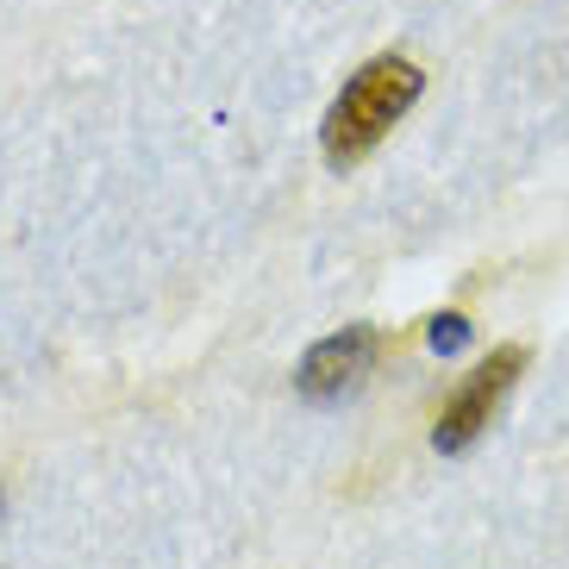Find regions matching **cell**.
I'll use <instances>...</instances> for the list:
<instances>
[{
	"instance_id": "1",
	"label": "cell",
	"mask_w": 569,
	"mask_h": 569,
	"mask_svg": "<svg viewBox=\"0 0 569 569\" xmlns=\"http://www.w3.org/2000/svg\"><path fill=\"white\" fill-rule=\"evenodd\" d=\"M419 88H426V76H419V63H407V57H376V63H363L351 82H345V94L332 101V113H326V132H319L326 163L332 169L363 163V157L388 138V126L419 101Z\"/></svg>"
},
{
	"instance_id": "2",
	"label": "cell",
	"mask_w": 569,
	"mask_h": 569,
	"mask_svg": "<svg viewBox=\"0 0 569 569\" xmlns=\"http://www.w3.org/2000/svg\"><path fill=\"white\" fill-rule=\"evenodd\" d=\"M519 369H526V351H519V345H507V351H495L482 369H476V376H469L463 395L438 413V432H432L438 451L457 457V451H469V445L495 426V407L507 401V388L519 382Z\"/></svg>"
},
{
	"instance_id": "3",
	"label": "cell",
	"mask_w": 569,
	"mask_h": 569,
	"mask_svg": "<svg viewBox=\"0 0 569 569\" xmlns=\"http://www.w3.org/2000/svg\"><path fill=\"white\" fill-rule=\"evenodd\" d=\"M369 363H376V332H369V326H345V332L319 338L313 351L301 357V369H295V388H301V401L332 407V401H345V395L363 382Z\"/></svg>"
},
{
	"instance_id": "4",
	"label": "cell",
	"mask_w": 569,
	"mask_h": 569,
	"mask_svg": "<svg viewBox=\"0 0 569 569\" xmlns=\"http://www.w3.org/2000/svg\"><path fill=\"white\" fill-rule=\"evenodd\" d=\"M469 345V319L463 313H438L432 319V351H463Z\"/></svg>"
}]
</instances>
